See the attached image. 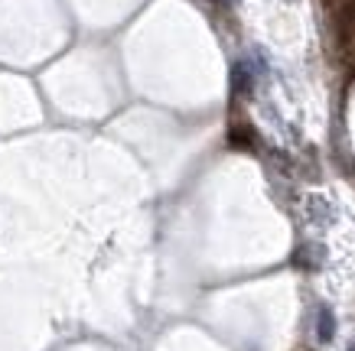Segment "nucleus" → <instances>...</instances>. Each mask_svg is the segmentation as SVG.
I'll return each mask as SVG.
<instances>
[{"label":"nucleus","mask_w":355,"mask_h":351,"mask_svg":"<svg viewBox=\"0 0 355 351\" xmlns=\"http://www.w3.org/2000/svg\"><path fill=\"white\" fill-rule=\"evenodd\" d=\"M254 127L248 124V120H232V127H228V143L238 150H245V147H254Z\"/></svg>","instance_id":"f257e3e1"},{"label":"nucleus","mask_w":355,"mask_h":351,"mask_svg":"<svg viewBox=\"0 0 355 351\" xmlns=\"http://www.w3.org/2000/svg\"><path fill=\"white\" fill-rule=\"evenodd\" d=\"M336 335V316L329 306H320V312H316V339L323 341V345H329Z\"/></svg>","instance_id":"f03ea898"},{"label":"nucleus","mask_w":355,"mask_h":351,"mask_svg":"<svg viewBox=\"0 0 355 351\" xmlns=\"http://www.w3.org/2000/svg\"><path fill=\"white\" fill-rule=\"evenodd\" d=\"M232 88H235V95H251V88H254V72H251L245 62H238L235 69H232Z\"/></svg>","instance_id":"7ed1b4c3"},{"label":"nucleus","mask_w":355,"mask_h":351,"mask_svg":"<svg viewBox=\"0 0 355 351\" xmlns=\"http://www.w3.org/2000/svg\"><path fill=\"white\" fill-rule=\"evenodd\" d=\"M323 247H316V244H306L297 251V257H293V264H300V267H320V260H323Z\"/></svg>","instance_id":"20e7f679"},{"label":"nucleus","mask_w":355,"mask_h":351,"mask_svg":"<svg viewBox=\"0 0 355 351\" xmlns=\"http://www.w3.org/2000/svg\"><path fill=\"white\" fill-rule=\"evenodd\" d=\"M345 351H355V341H349V348H345Z\"/></svg>","instance_id":"39448f33"}]
</instances>
